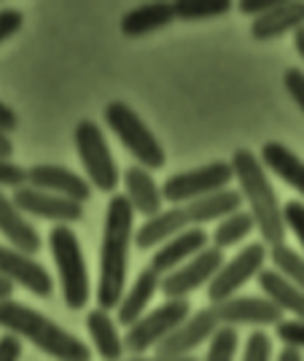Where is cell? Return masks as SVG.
<instances>
[{
	"mask_svg": "<svg viewBox=\"0 0 304 361\" xmlns=\"http://www.w3.org/2000/svg\"><path fill=\"white\" fill-rule=\"evenodd\" d=\"M277 340L286 343V348L302 350L304 348V321H299V318L286 321V318H283V321L277 324Z\"/></svg>",
	"mask_w": 304,
	"mask_h": 361,
	"instance_id": "obj_31",
	"label": "cell"
},
{
	"mask_svg": "<svg viewBox=\"0 0 304 361\" xmlns=\"http://www.w3.org/2000/svg\"><path fill=\"white\" fill-rule=\"evenodd\" d=\"M11 154H14V140L8 137V133L0 130V159H11Z\"/></svg>",
	"mask_w": 304,
	"mask_h": 361,
	"instance_id": "obj_39",
	"label": "cell"
},
{
	"mask_svg": "<svg viewBox=\"0 0 304 361\" xmlns=\"http://www.w3.org/2000/svg\"><path fill=\"white\" fill-rule=\"evenodd\" d=\"M11 200H14L16 208L25 216H38V219L54 221V224H73V221L84 219L81 202H73V200L60 195H51V192H44V189H35V186L16 189Z\"/></svg>",
	"mask_w": 304,
	"mask_h": 361,
	"instance_id": "obj_12",
	"label": "cell"
},
{
	"mask_svg": "<svg viewBox=\"0 0 304 361\" xmlns=\"http://www.w3.org/2000/svg\"><path fill=\"white\" fill-rule=\"evenodd\" d=\"M299 27H304V3L302 0H280L272 11L253 19L251 35L256 41H272L291 30L296 32Z\"/></svg>",
	"mask_w": 304,
	"mask_h": 361,
	"instance_id": "obj_19",
	"label": "cell"
},
{
	"mask_svg": "<svg viewBox=\"0 0 304 361\" xmlns=\"http://www.w3.org/2000/svg\"><path fill=\"white\" fill-rule=\"evenodd\" d=\"M221 329V321L215 316L213 305L189 316L178 329L170 334L167 340L159 343V356H191V350L202 343H210L213 334Z\"/></svg>",
	"mask_w": 304,
	"mask_h": 361,
	"instance_id": "obj_14",
	"label": "cell"
},
{
	"mask_svg": "<svg viewBox=\"0 0 304 361\" xmlns=\"http://www.w3.org/2000/svg\"><path fill=\"white\" fill-rule=\"evenodd\" d=\"M76 151L81 165L87 170V180L100 192H116L119 186V167L110 154L106 135L100 130V124L91 119H81L76 124Z\"/></svg>",
	"mask_w": 304,
	"mask_h": 361,
	"instance_id": "obj_7",
	"label": "cell"
},
{
	"mask_svg": "<svg viewBox=\"0 0 304 361\" xmlns=\"http://www.w3.org/2000/svg\"><path fill=\"white\" fill-rule=\"evenodd\" d=\"M243 361H272V340L267 337V331H253L245 340Z\"/></svg>",
	"mask_w": 304,
	"mask_h": 361,
	"instance_id": "obj_30",
	"label": "cell"
},
{
	"mask_svg": "<svg viewBox=\"0 0 304 361\" xmlns=\"http://www.w3.org/2000/svg\"><path fill=\"white\" fill-rule=\"evenodd\" d=\"M256 229V221H253V216L248 211H234L229 213L227 219H221L218 226H215L213 232V245L215 248H232V245H237V243H243L251 238V232Z\"/></svg>",
	"mask_w": 304,
	"mask_h": 361,
	"instance_id": "obj_26",
	"label": "cell"
},
{
	"mask_svg": "<svg viewBox=\"0 0 304 361\" xmlns=\"http://www.w3.org/2000/svg\"><path fill=\"white\" fill-rule=\"evenodd\" d=\"M280 0H240V11L248 16H253V19H259V16H264L267 11H272L274 6H277Z\"/></svg>",
	"mask_w": 304,
	"mask_h": 361,
	"instance_id": "obj_37",
	"label": "cell"
},
{
	"mask_svg": "<svg viewBox=\"0 0 304 361\" xmlns=\"http://www.w3.org/2000/svg\"><path fill=\"white\" fill-rule=\"evenodd\" d=\"M22 25H25L22 11H16V8H0V44L8 41L11 35H16V32L22 30Z\"/></svg>",
	"mask_w": 304,
	"mask_h": 361,
	"instance_id": "obj_35",
	"label": "cell"
},
{
	"mask_svg": "<svg viewBox=\"0 0 304 361\" xmlns=\"http://www.w3.org/2000/svg\"><path fill=\"white\" fill-rule=\"evenodd\" d=\"M0 278L27 288L35 297H49L54 291V281L44 264L35 262L30 254H22L8 245H0Z\"/></svg>",
	"mask_w": 304,
	"mask_h": 361,
	"instance_id": "obj_13",
	"label": "cell"
},
{
	"mask_svg": "<svg viewBox=\"0 0 304 361\" xmlns=\"http://www.w3.org/2000/svg\"><path fill=\"white\" fill-rule=\"evenodd\" d=\"M264 264H267V245L264 243L245 245L240 254L234 256V259H229V262H224V267L215 272V278L208 283V300L215 305V302L237 297V291L251 278H259Z\"/></svg>",
	"mask_w": 304,
	"mask_h": 361,
	"instance_id": "obj_10",
	"label": "cell"
},
{
	"mask_svg": "<svg viewBox=\"0 0 304 361\" xmlns=\"http://www.w3.org/2000/svg\"><path fill=\"white\" fill-rule=\"evenodd\" d=\"M106 121L108 127L116 133V137L129 149V154L140 162V167H146V170L165 167V159H167L165 149L151 133V127L137 116V111H132L122 100H113L106 106Z\"/></svg>",
	"mask_w": 304,
	"mask_h": 361,
	"instance_id": "obj_6",
	"label": "cell"
},
{
	"mask_svg": "<svg viewBox=\"0 0 304 361\" xmlns=\"http://www.w3.org/2000/svg\"><path fill=\"white\" fill-rule=\"evenodd\" d=\"M11 294H14V283H8V281L0 278V302L11 300Z\"/></svg>",
	"mask_w": 304,
	"mask_h": 361,
	"instance_id": "obj_42",
	"label": "cell"
},
{
	"mask_svg": "<svg viewBox=\"0 0 304 361\" xmlns=\"http://www.w3.org/2000/svg\"><path fill=\"white\" fill-rule=\"evenodd\" d=\"M135 240V211L124 195L110 197L103 224V245H100V283H97V305L103 310L119 307L127 283V262L129 243Z\"/></svg>",
	"mask_w": 304,
	"mask_h": 361,
	"instance_id": "obj_1",
	"label": "cell"
},
{
	"mask_svg": "<svg viewBox=\"0 0 304 361\" xmlns=\"http://www.w3.org/2000/svg\"><path fill=\"white\" fill-rule=\"evenodd\" d=\"M215 316L221 326H277L283 321V310L272 305L267 297H232V300L215 302Z\"/></svg>",
	"mask_w": 304,
	"mask_h": 361,
	"instance_id": "obj_15",
	"label": "cell"
},
{
	"mask_svg": "<svg viewBox=\"0 0 304 361\" xmlns=\"http://www.w3.org/2000/svg\"><path fill=\"white\" fill-rule=\"evenodd\" d=\"M159 286H162V275L159 272H153L151 267L137 272L135 283L129 286V291L119 302V324L132 326V324H137L140 318L146 316V307L151 305Z\"/></svg>",
	"mask_w": 304,
	"mask_h": 361,
	"instance_id": "obj_21",
	"label": "cell"
},
{
	"mask_svg": "<svg viewBox=\"0 0 304 361\" xmlns=\"http://www.w3.org/2000/svg\"><path fill=\"white\" fill-rule=\"evenodd\" d=\"M87 329H89L91 343H94V348H97L100 359L122 361L127 348H124V340H122V334H119L116 321L108 316V310H103V307L89 310V316H87Z\"/></svg>",
	"mask_w": 304,
	"mask_h": 361,
	"instance_id": "obj_25",
	"label": "cell"
},
{
	"mask_svg": "<svg viewBox=\"0 0 304 361\" xmlns=\"http://www.w3.org/2000/svg\"><path fill=\"white\" fill-rule=\"evenodd\" d=\"M208 232L202 229V226H194V229H186L181 235H175V238H170L167 243H162L159 248H156V254L151 259V270L159 272L162 278L170 275L172 270H178L181 264H186L191 256H197L199 251H205L208 248Z\"/></svg>",
	"mask_w": 304,
	"mask_h": 361,
	"instance_id": "obj_17",
	"label": "cell"
},
{
	"mask_svg": "<svg viewBox=\"0 0 304 361\" xmlns=\"http://www.w3.org/2000/svg\"><path fill=\"white\" fill-rule=\"evenodd\" d=\"M22 359V343L16 334H3L0 337V361H19Z\"/></svg>",
	"mask_w": 304,
	"mask_h": 361,
	"instance_id": "obj_36",
	"label": "cell"
},
{
	"mask_svg": "<svg viewBox=\"0 0 304 361\" xmlns=\"http://www.w3.org/2000/svg\"><path fill=\"white\" fill-rule=\"evenodd\" d=\"M259 286L264 297L277 305L283 313H291L293 318L304 321V288L296 286L289 275H283L280 270H261Z\"/></svg>",
	"mask_w": 304,
	"mask_h": 361,
	"instance_id": "obj_22",
	"label": "cell"
},
{
	"mask_svg": "<svg viewBox=\"0 0 304 361\" xmlns=\"http://www.w3.org/2000/svg\"><path fill=\"white\" fill-rule=\"evenodd\" d=\"M189 318V302L186 300H167L159 305L156 310L146 313L137 324L129 326L127 337H124V348L132 353H146L148 348L159 345L162 340H167L172 331L181 326Z\"/></svg>",
	"mask_w": 304,
	"mask_h": 361,
	"instance_id": "obj_9",
	"label": "cell"
},
{
	"mask_svg": "<svg viewBox=\"0 0 304 361\" xmlns=\"http://www.w3.org/2000/svg\"><path fill=\"white\" fill-rule=\"evenodd\" d=\"M283 84H286V90H289L291 100L299 106V111L304 114V71L302 68H289L286 73H283Z\"/></svg>",
	"mask_w": 304,
	"mask_h": 361,
	"instance_id": "obj_34",
	"label": "cell"
},
{
	"mask_svg": "<svg viewBox=\"0 0 304 361\" xmlns=\"http://www.w3.org/2000/svg\"><path fill=\"white\" fill-rule=\"evenodd\" d=\"M124 183H127V200H129L132 211L146 216V221L162 213V202H165L162 186H156V180L146 167H129L124 173Z\"/></svg>",
	"mask_w": 304,
	"mask_h": 361,
	"instance_id": "obj_20",
	"label": "cell"
},
{
	"mask_svg": "<svg viewBox=\"0 0 304 361\" xmlns=\"http://www.w3.org/2000/svg\"><path fill=\"white\" fill-rule=\"evenodd\" d=\"M283 221H286V229H291L296 235L299 245L304 248V202L299 200H291L283 205Z\"/></svg>",
	"mask_w": 304,
	"mask_h": 361,
	"instance_id": "obj_32",
	"label": "cell"
},
{
	"mask_svg": "<svg viewBox=\"0 0 304 361\" xmlns=\"http://www.w3.org/2000/svg\"><path fill=\"white\" fill-rule=\"evenodd\" d=\"M277 361H304V359H302V350H296V348H283Z\"/></svg>",
	"mask_w": 304,
	"mask_h": 361,
	"instance_id": "obj_41",
	"label": "cell"
},
{
	"mask_svg": "<svg viewBox=\"0 0 304 361\" xmlns=\"http://www.w3.org/2000/svg\"><path fill=\"white\" fill-rule=\"evenodd\" d=\"M234 178V170L232 162H210V165L194 167V170H186V173H175L165 180L162 186V197L183 205V202H194L202 197L218 195V192H227L229 183Z\"/></svg>",
	"mask_w": 304,
	"mask_h": 361,
	"instance_id": "obj_8",
	"label": "cell"
},
{
	"mask_svg": "<svg viewBox=\"0 0 304 361\" xmlns=\"http://www.w3.org/2000/svg\"><path fill=\"white\" fill-rule=\"evenodd\" d=\"M127 361H199L194 356H135V359H127Z\"/></svg>",
	"mask_w": 304,
	"mask_h": 361,
	"instance_id": "obj_40",
	"label": "cell"
},
{
	"mask_svg": "<svg viewBox=\"0 0 304 361\" xmlns=\"http://www.w3.org/2000/svg\"><path fill=\"white\" fill-rule=\"evenodd\" d=\"M293 46H296V51H299V57L304 60V27L293 32Z\"/></svg>",
	"mask_w": 304,
	"mask_h": 361,
	"instance_id": "obj_43",
	"label": "cell"
},
{
	"mask_svg": "<svg viewBox=\"0 0 304 361\" xmlns=\"http://www.w3.org/2000/svg\"><path fill=\"white\" fill-rule=\"evenodd\" d=\"M259 159L267 170H272L274 176H280L291 189H296L304 197V159H299L286 143H280V140L264 143Z\"/></svg>",
	"mask_w": 304,
	"mask_h": 361,
	"instance_id": "obj_23",
	"label": "cell"
},
{
	"mask_svg": "<svg viewBox=\"0 0 304 361\" xmlns=\"http://www.w3.org/2000/svg\"><path fill=\"white\" fill-rule=\"evenodd\" d=\"M240 205H243V195L234 192V189L202 197V200H194V202L175 205V208L162 211L159 216H153V219H148L146 224L140 226L135 232V245L143 248V251L153 248V245H162V243H167L170 238L181 235L186 229L208 224L213 219H227L229 213L240 211Z\"/></svg>",
	"mask_w": 304,
	"mask_h": 361,
	"instance_id": "obj_4",
	"label": "cell"
},
{
	"mask_svg": "<svg viewBox=\"0 0 304 361\" xmlns=\"http://www.w3.org/2000/svg\"><path fill=\"white\" fill-rule=\"evenodd\" d=\"M237 348H240V334L234 326H221L210 340V348L205 353L202 361H234L237 356Z\"/></svg>",
	"mask_w": 304,
	"mask_h": 361,
	"instance_id": "obj_28",
	"label": "cell"
},
{
	"mask_svg": "<svg viewBox=\"0 0 304 361\" xmlns=\"http://www.w3.org/2000/svg\"><path fill=\"white\" fill-rule=\"evenodd\" d=\"M0 186H11L14 192L27 186V170L11 159H0Z\"/></svg>",
	"mask_w": 304,
	"mask_h": 361,
	"instance_id": "obj_33",
	"label": "cell"
},
{
	"mask_svg": "<svg viewBox=\"0 0 304 361\" xmlns=\"http://www.w3.org/2000/svg\"><path fill=\"white\" fill-rule=\"evenodd\" d=\"M27 186L44 189L51 195L68 197L73 202H87L91 197V183L84 176L73 173L70 167L62 165H32L27 170Z\"/></svg>",
	"mask_w": 304,
	"mask_h": 361,
	"instance_id": "obj_16",
	"label": "cell"
},
{
	"mask_svg": "<svg viewBox=\"0 0 304 361\" xmlns=\"http://www.w3.org/2000/svg\"><path fill=\"white\" fill-rule=\"evenodd\" d=\"M270 259L274 262V270L289 275L296 286L304 288V256H299L293 248H289V245L283 243V245H274L272 251H270Z\"/></svg>",
	"mask_w": 304,
	"mask_h": 361,
	"instance_id": "obj_29",
	"label": "cell"
},
{
	"mask_svg": "<svg viewBox=\"0 0 304 361\" xmlns=\"http://www.w3.org/2000/svg\"><path fill=\"white\" fill-rule=\"evenodd\" d=\"M224 251L208 245L205 251H199L197 256H191L186 264H181L178 270H172L170 275L162 278V286L159 291L167 297V300H186L191 291L202 288L205 283H210L215 278V272L224 267Z\"/></svg>",
	"mask_w": 304,
	"mask_h": 361,
	"instance_id": "obj_11",
	"label": "cell"
},
{
	"mask_svg": "<svg viewBox=\"0 0 304 361\" xmlns=\"http://www.w3.org/2000/svg\"><path fill=\"white\" fill-rule=\"evenodd\" d=\"M0 235L11 243V248L22 251V254L35 256L41 251L38 229L25 219V213L16 208L14 200L3 192H0Z\"/></svg>",
	"mask_w": 304,
	"mask_h": 361,
	"instance_id": "obj_18",
	"label": "cell"
},
{
	"mask_svg": "<svg viewBox=\"0 0 304 361\" xmlns=\"http://www.w3.org/2000/svg\"><path fill=\"white\" fill-rule=\"evenodd\" d=\"M0 326L8 334H16V337L32 343L51 359L91 361V350L78 340L73 331L57 326L51 318L32 310L30 305H22L16 300H3L0 302Z\"/></svg>",
	"mask_w": 304,
	"mask_h": 361,
	"instance_id": "obj_3",
	"label": "cell"
},
{
	"mask_svg": "<svg viewBox=\"0 0 304 361\" xmlns=\"http://www.w3.org/2000/svg\"><path fill=\"white\" fill-rule=\"evenodd\" d=\"M16 127H19L16 111H11V106H6V103L0 100V130H3V133H14Z\"/></svg>",
	"mask_w": 304,
	"mask_h": 361,
	"instance_id": "obj_38",
	"label": "cell"
},
{
	"mask_svg": "<svg viewBox=\"0 0 304 361\" xmlns=\"http://www.w3.org/2000/svg\"><path fill=\"white\" fill-rule=\"evenodd\" d=\"M232 170L234 178L240 183V195L251 208V216L256 221L264 245H283L286 240V221H283V208L277 202L267 167L261 165V159L248 149H237L232 154Z\"/></svg>",
	"mask_w": 304,
	"mask_h": 361,
	"instance_id": "obj_2",
	"label": "cell"
},
{
	"mask_svg": "<svg viewBox=\"0 0 304 361\" xmlns=\"http://www.w3.org/2000/svg\"><path fill=\"white\" fill-rule=\"evenodd\" d=\"M172 22H175L172 3H146V6H135L132 11L122 16V32L127 38H140V35L162 30Z\"/></svg>",
	"mask_w": 304,
	"mask_h": 361,
	"instance_id": "obj_24",
	"label": "cell"
},
{
	"mask_svg": "<svg viewBox=\"0 0 304 361\" xmlns=\"http://www.w3.org/2000/svg\"><path fill=\"white\" fill-rule=\"evenodd\" d=\"M49 248L60 272L62 300L70 310H81L91 297V283L78 235L70 224H54L49 232Z\"/></svg>",
	"mask_w": 304,
	"mask_h": 361,
	"instance_id": "obj_5",
	"label": "cell"
},
{
	"mask_svg": "<svg viewBox=\"0 0 304 361\" xmlns=\"http://www.w3.org/2000/svg\"><path fill=\"white\" fill-rule=\"evenodd\" d=\"M172 8H175V19L194 22V19H213V16L229 14L232 3L229 0H178L172 3Z\"/></svg>",
	"mask_w": 304,
	"mask_h": 361,
	"instance_id": "obj_27",
	"label": "cell"
}]
</instances>
